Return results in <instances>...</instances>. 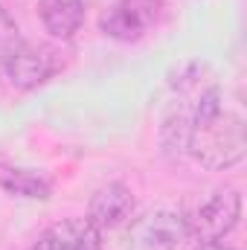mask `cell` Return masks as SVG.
Listing matches in <instances>:
<instances>
[{"label": "cell", "instance_id": "cell-1", "mask_svg": "<svg viewBox=\"0 0 247 250\" xmlns=\"http://www.w3.org/2000/svg\"><path fill=\"white\" fill-rule=\"evenodd\" d=\"M186 151L206 169H230L245 160V120L227 111L218 90H206L189 120Z\"/></svg>", "mask_w": 247, "mask_h": 250}, {"label": "cell", "instance_id": "cell-2", "mask_svg": "<svg viewBox=\"0 0 247 250\" xmlns=\"http://www.w3.org/2000/svg\"><path fill=\"white\" fill-rule=\"evenodd\" d=\"M181 215L189 236H195L198 242H221L236 230L242 218V195L233 187H215L189 201Z\"/></svg>", "mask_w": 247, "mask_h": 250}, {"label": "cell", "instance_id": "cell-3", "mask_svg": "<svg viewBox=\"0 0 247 250\" xmlns=\"http://www.w3.org/2000/svg\"><path fill=\"white\" fill-rule=\"evenodd\" d=\"M163 9H166L163 0H117L102 12L99 26L108 38L131 44L160 23Z\"/></svg>", "mask_w": 247, "mask_h": 250}, {"label": "cell", "instance_id": "cell-4", "mask_svg": "<svg viewBox=\"0 0 247 250\" xmlns=\"http://www.w3.org/2000/svg\"><path fill=\"white\" fill-rule=\"evenodd\" d=\"M64 67V53L53 44H21L15 56L6 64V76L15 87L32 90L44 82H50Z\"/></svg>", "mask_w": 247, "mask_h": 250}, {"label": "cell", "instance_id": "cell-5", "mask_svg": "<svg viewBox=\"0 0 247 250\" xmlns=\"http://www.w3.org/2000/svg\"><path fill=\"white\" fill-rule=\"evenodd\" d=\"M186 239H189V230L184 224V215L172 209H154L137 218L128 230L131 250H181Z\"/></svg>", "mask_w": 247, "mask_h": 250}, {"label": "cell", "instance_id": "cell-6", "mask_svg": "<svg viewBox=\"0 0 247 250\" xmlns=\"http://www.w3.org/2000/svg\"><path fill=\"white\" fill-rule=\"evenodd\" d=\"M134 207H137L134 192L125 184H108L93 192V198L87 204V221L96 230H111V227L125 224L134 215Z\"/></svg>", "mask_w": 247, "mask_h": 250}, {"label": "cell", "instance_id": "cell-7", "mask_svg": "<svg viewBox=\"0 0 247 250\" xmlns=\"http://www.w3.org/2000/svg\"><path fill=\"white\" fill-rule=\"evenodd\" d=\"M29 250H102V236L87 218H67L44 230Z\"/></svg>", "mask_w": 247, "mask_h": 250}, {"label": "cell", "instance_id": "cell-8", "mask_svg": "<svg viewBox=\"0 0 247 250\" xmlns=\"http://www.w3.org/2000/svg\"><path fill=\"white\" fill-rule=\"evenodd\" d=\"M84 12L87 9L79 0H41L38 3V18H41L44 29L59 41H70L82 29Z\"/></svg>", "mask_w": 247, "mask_h": 250}, {"label": "cell", "instance_id": "cell-9", "mask_svg": "<svg viewBox=\"0 0 247 250\" xmlns=\"http://www.w3.org/2000/svg\"><path fill=\"white\" fill-rule=\"evenodd\" d=\"M0 189L18 198H29V201H47L53 192L47 178L29 169H18V166H0Z\"/></svg>", "mask_w": 247, "mask_h": 250}, {"label": "cell", "instance_id": "cell-10", "mask_svg": "<svg viewBox=\"0 0 247 250\" xmlns=\"http://www.w3.org/2000/svg\"><path fill=\"white\" fill-rule=\"evenodd\" d=\"M21 44H23V41H21V29H18L15 18L0 6V70H6L9 59L15 56V50H18Z\"/></svg>", "mask_w": 247, "mask_h": 250}, {"label": "cell", "instance_id": "cell-11", "mask_svg": "<svg viewBox=\"0 0 247 250\" xmlns=\"http://www.w3.org/2000/svg\"><path fill=\"white\" fill-rule=\"evenodd\" d=\"M192 250H236V248H227L221 242H201L198 248H192Z\"/></svg>", "mask_w": 247, "mask_h": 250}, {"label": "cell", "instance_id": "cell-12", "mask_svg": "<svg viewBox=\"0 0 247 250\" xmlns=\"http://www.w3.org/2000/svg\"><path fill=\"white\" fill-rule=\"evenodd\" d=\"M79 3H82V6H87V3H93V0H79Z\"/></svg>", "mask_w": 247, "mask_h": 250}]
</instances>
